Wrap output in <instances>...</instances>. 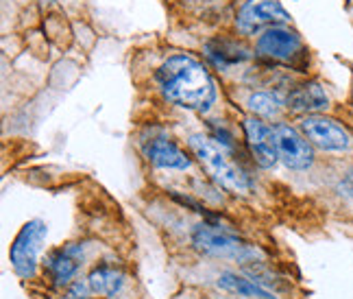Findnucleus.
I'll use <instances>...</instances> for the list:
<instances>
[{
	"label": "nucleus",
	"instance_id": "obj_1",
	"mask_svg": "<svg viewBox=\"0 0 353 299\" xmlns=\"http://www.w3.org/2000/svg\"><path fill=\"white\" fill-rule=\"evenodd\" d=\"M157 86L170 103L183 110L208 112L216 103V84L210 70L185 52L170 55L159 66Z\"/></svg>",
	"mask_w": 353,
	"mask_h": 299
},
{
	"label": "nucleus",
	"instance_id": "obj_2",
	"mask_svg": "<svg viewBox=\"0 0 353 299\" xmlns=\"http://www.w3.org/2000/svg\"><path fill=\"white\" fill-rule=\"evenodd\" d=\"M190 148L194 151L199 162L203 164L212 177L219 182L223 188L234 190V193H247L249 190V177L242 173L238 164H234L229 155L225 153V148L214 142L208 135H192L190 138Z\"/></svg>",
	"mask_w": 353,
	"mask_h": 299
},
{
	"label": "nucleus",
	"instance_id": "obj_3",
	"mask_svg": "<svg viewBox=\"0 0 353 299\" xmlns=\"http://www.w3.org/2000/svg\"><path fill=\"white\" fill-rule=\"evenodd\" d=\"M46 236H48L46 223L39 219H33L20 229L16 238H13L11 249H9V260L20 278L29 280L35 276L39 251H42V244L46 240Z\"/></svg>",
	"mask_w": 353,
	"mask_h": 299
},
{
	"label": "nucleus",
	"instance_id": "obj_4",
	"mask_svg": "<svg viewBox=\"0 0 353 299\" xmlns=\"http://www.w3.org/2000/svg\"><path fill=\"white\" fill-rule=\"evenodd\" d=\"M255 50L268 59H275L281 64H296L305 55V44L301 35L288 29L286 24H275L266 26L260 33L255 42Z\"/></svg>",
	"mask_w": 353,
	"mask_h": 299
},
{
	"label": "nucleus",
	"instance_id": "obj_5",
	"mask_svg": "<svg viewBox=\"0 0 353 299\" xmlns=\"http://www.w3.org/2000/svg\"><path fill=\"white\" fill-rule=\"evenodd\" d=\"M273 135H275L279 160L288 168L305 171L314 164V151H312L307 138L299 133L294 127L286 125V122H277V125H273Z\"/></svg>",
	"mask_w": 353,
	"mask_h": 299
},
{
	"label": "nucleus",
	"instance_id": "obj_6",
	"mask_svg": "<svg viewBox=\"0 0 353 299\" xmlns=\"http://www.w3.org/2000/svg\"><path fill=\"white\" fill-rule=\"evenodd\" d=\"M301 131L305 138L321 146L323 151H347L351 146V135L338 120L321 116V114H307L301 120Z\"/></svg>",
	"mask_w": 353,
	"mask_h": 299
},
{
	"label": "nucleus",
	"instance_id": "obj_7",
	"mask_svg": "<svg viewBox=\"0 0 353 299\" xmlns=\"http://www.w3.org/2000/svg\"><path fill=\"white\" fill-rule=\"evenodd\" d=\"M290 13L279 0H247L238 13V29L242 33H253L262 26L288 24Z\"/></svg>",
	"mask_w": 353,
	"mask_h": 299
},
{
	"label": "nucleus",
	"instance_id": "obj_8",
	"mask_svg": "<svg viewBox=\"0 0 353 299\" xmlns=\"http://www.w3.org/2000/svg\"><path fill=\"white\" fill-rule=\"evenodd\" d=\"M244 135H247V144L251 148V155L257 162V166L262 168H273L279 160L277 144L273 127L264 125L260 118H247L244 120Z\"/></svg>",
	"mask_w": 353,
	"mask_h": 299
},
{
	"label": "nucleus",
	"instance_id": "obj_9",
	"mask_svg": "<svg viewBox=\"0 0 353 299\" xmlns=\"http://www.w3.org/2000/svg\"><path fill=\"white\" fill-rule=\"evenodd\" d=\"M192 242L199 251L210 253V255H221V258H242L244 251H247V244H242L238 238L229 236L221 232L219 227H212L205 223L194 229Z\"/></svg>",
	"mask_w": 353,
	"mask_h": 299
},
{
	"label": "nucleus",
	"instance_id": "obj_10",
	"mask_svg": "<svg viewBox=\"0 0 353 299\" xmlns=\"http://www.w3.org/2000/svg\"><path fill=\"white\" fill-rule=\"evenodd\" d=\"M81 264H83V249H81V244H77V242L52 249L44 260L46 271L59 287H63V284H68L77 276Z\"/></svg>",
	"mask_w": 353,
	"mask_h": 299
},
{
	"label": "nucleus",
	"instance_id": "obj_11",
	"mask_svg": "<svg viewBox=\"0 0 353 299\" xmlns=\"http://www.w3.org/2000/svg\"><path fill=\"white\" fill-rule=\"evenodd\" d=\"M286 105L296 114H321L330 107V94L321 84L307 81L303 86H296L286 99Z\"/></svg>",
	"mask_w": 353,
	"mask_h": 299
},
{
	"label": "nucleus",
	"instance_id": "obj_12",
	"mask_svg": "<svg viewBox=\"0 0 353 299\" xmlns=\"http://www.w3.org/2000/svg\"><path fill=\"white\" fill-rule=\"evenodd\" d=\"M146 157L157 168H170V171H185L190 168V157L181 151L172 140L168 138H155L146 144Z\"/></svg>",
	"mask_w": 353,
	"mask_h": 299
},
{
	"label": "nucleus",
	"instance_id": "obj_13",
	"mask_svg": "<svg viewBox=\"0 0 353 299\" xmlns=\"http://www.w3.org/2000/svg\"><path fill=\"white\" fill-rule=\"evenodd\" d=\"M90 289L99 295L114 297L122 291V284H125V276L112 264H99L97 269L90 273Z\"/></svg>",
	"mask_w": 353,
	"mask_h": 299
},
{
	"label": "nucleus",
	"instance_id": "obj_14",
	"mask_svg": "<svg viewBox=\"0 0 353 299\" xmlns=\"http://www.w3.org/2000/svg\"><path fill=\"white\" fill-rule=\"evenodd\" d=\"M219 287L225 289V291H232V293H238L242 297H257V299H275L268 291H264L262 287H257L255 282L247 280V278H240L232 271H225L219 278Z\"/></svg>",
	"mask_w": 353,
	"mask_h": 299
},
{
	"label": "nucleus",
	"instance_id": "obj_15",
	"mask_svg": "<svg viewBox=\"0 0 353 299\" xmlns=\"http://www.w3.org/2000/svg\"><path fill=\"white\" fill-rule=\"evenodd\" d=\"M247 107L255 114V116H262V118H275L281 110V103L277 97L273 94H266V92H255L249 97Z\"/></svg>",
	"mask_w": 353,
	"mask_h": 299
}]
</instances>
